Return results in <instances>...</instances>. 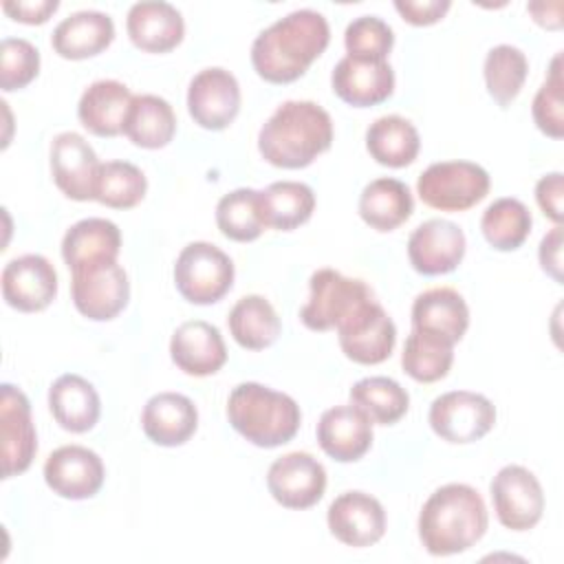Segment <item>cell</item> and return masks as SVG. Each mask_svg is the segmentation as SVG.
I'll list each match as a JSON object with an SVG mask.
<instances>
[{"label": "cell", "mask_w": 564, "mask_h": 564, "mask_svg": "<svg viewBox=\"0 0 564 564\" xmlns=\"http://www.w3.org/2000/svg\"><path fill=\"white\" fill-rule=\"evenodd\" d=\"M328 42L326 18L313 9H295L258 33L251 44V64L264 82L291 84L308 70Z\"/></svg>", "instance_id": "cell-1"}, {"label": "cell", "mask_w": 564, "mask_h": 564, "mask_svg": "<svg viewBox=\"0 0 564 564\" xmlns=\"http://www.w3.org/2000/svg\"><path fill=\"white\" fill-rule=\"evenodd\" d=\"M333 143V119L315 101L291 99L280 104L258 132L262 159L275 167L300 170L311 165Z\"/></svg>", "instance_id": "cell-2"}, {"label": "cell", "mask_w": 564, "mask_h": 564, "mask_svg": "<svg viewBox=\"0 0 564 564\" xmlns=\"http://www.w3.org/2000/svg\"><path fill=\"white\" fill-rule=\"evenodd\" d=\"M482 496L465 482H447L423 502L419 538L430 555H456L471 549L487 531Z\"/></svg>", "instance_id": "cell-3"}, {"label": "cell", "mask_w": 564, "mask_h": 564, "mask_svg": "<svg viewBox=\"0 0 564 564\" xmlns=\"http://www.w3.org/2000/svg\"><path fill=\"white\" fill-rule=\"evenodd\" d=\"M227 419L242 438L269 449L289 443L297 434L302 412L293 397L245 381L229 392Z\"/></svg>", "instance_id": "cell-4"}, {"label": "cell", "mask_w": 564, "mask_h": 564, "mask_svg": "<svg viewBox=\"0 0 564 564\" xmlns=\"http://www.w3.org/2000/svg\"><path fill=\"white\" fill-rule=\"evenodd\" d=\"M176 291L192 304H214L234 284V262L216 245L196 240L181 249L174 262Z\"/></svg>", "instance_id": "cell-5"}, {"label": "cell", "mask_w": 564, "mask_h": 564, "mask_svg": "<svg viewBox=\"0 0 564 564\" xmlns=\"http://www.w3.org/2000/svg\"><path fill=\"white\" fill-rule=\"evenodd\" d=\"M489 174L471 161H441L421 172L419 198L441 212H465L489 194Z\"/></svg>", "instance_id": "cell-6"}, {"label": "cell", "mask_w": 564, "mask_h": 564, "mask_svg": "<svg viewBox=\"0 0 564 564\" xmlns=\"http://www.w3.org/2000/svg\"><path fill=\"white\" fill-rule=\"evenodd\" d=\"M70 295L75 308L93 319L117 317L130 300L128 273L117 260H95L70 269Z\"/></svg>", "instance_id": "cell-7"}, {"label": "cell", "mask_w": 564, "mask_h": 564, "mask_svg": "<svg viewBox=\"0 0 564 564\" xmlns=\"http://www.w3.org/2000/svg\"><path fill=\"white\" fill-rule=\"evenodd\" d=\"M311 293L300 308V319L311 330L337 328L364 302L372 300L370 286L359 278H346L335 269H317L308 280Z\"/></svg>", "instance_id": "cell-8"}, {"label": "cell", "mask_w": 564, "mask_h": 564, "mask_svg": "<svg viewBox=\"0 0 564 564\" xmlns=\"http://www.w3.org/2000/svg\"><path fill=\"white\" fill-rule=\"evenodd\" d=\"M427 421L443 441L465 445L480 441L494 427L496 408L485 394L452 390L432 401Z\"/></svg>", "instance_id": "cell-9"}, {"label": "cell", "mask_w": 564, "mask_h": 564, "mask_svg": "<svg viewBox=\"0 0 564 564\" xmlns=\"http://www.w3.org/2000/svg\"><path fill=\"white\" fill-rule=\"evenodd\" d=\"M491 500L498 522L509 531L533 529L544 511V491L533 471L505 465L491 480Z\"/></svg>", "instance_id": "cell-10"}, {"label": "cell", "mask_w": 564, "mask_h": 564, "mask_svg": "<svg viewBox=\"0 0 564 564\" xmlns=\"http://www.w3.org/2000/svg\"><path fill=\"white\" fill-rule=\"evenodd\" d=\"M337 337L350 361L375 366L392 355L397 328L383 306L372 297L337 326Z\"/></svg>", "instance_id": "cell-11"}, {"label": "cell", "mask_w": 564, "mask_h": 564, "mask_svg": "<svg viewBox=\"0 0 564 564\" xmlns=\"http://www.w3.org/2000/svg\"><path fill=\"white\" fill-rule=\"evenodd\" d=\"M273 500L286 509H308L326 491V469L308 452H289L275 458L267 471Z\"/></svg>", "instance_id": "cell-12"}, {"label": "cell", "mask_w": 564, "mask_h": 564, "mask_svg": "<svg viewBox=\"0 0 564 564\" xmlns=\"http://www.w3.org/2000/svg\"><path fill=\"white\" fill-rule=\"evenodd\" d=\"M187 110L200 128L225 130L240 110L238 79L220 66L198 70L187 88Z\"/></svg>", "instance_id": "cell-13"}, {"label": "cell", "mask_w": 564, "mask_h": 564, "mask_svg": "<svg viewBox=\"0 0 564 564\" xmlns=\"http://www.w3.org/2000/svg\"><path fill=\"white\" fill-rule=\"evenodd\" d=\"M104 463L84 445H62L46 456L44 480L53 494L66 500L93 498L104 485Z\"/></svg>", "instance_id": "cell-14"}, {"label": "cell", "mask_w": 564, "mask_h": 564, "mask_svg": "<svg viewBox=\"0 0 564 564\" xmlns=\"http://www.w3.org/2000/svg\"><path fill=\"white\" fill-rule=\"evenodd\" d=\"M0 430H2V476L11 478L26 471L37 452V434L31 419V403L26 394L11 383H2Z\"/></svg>", "instance_id": "cell-15"}, {"label": "cell", "mask_w": 564, "mask_h": 564, "mask_svg": "<svg viewBox=\"0 0 564 564\" xmlns=\"http://www.w3.org/2000/svg\"><path fill=\"white\" fill-rule=\"evenodd\" d=\"M57 295V271L40 253H24L2 269V297L22 313L44 311Z\"/></svg>", "instance_id": "cell-16"}, {"label": "cell", "mask_w": 564, "mask_h": 564, "mask_svg": "<svg viewBox=\"0 0 564 564\" xmlns=\"http://www.w3.org/2000/svg\"><path fill=\"white\" fill-rule=\"evenodd\" d=\"M465 247V234L456 223L430 218L410 234L408 258L414 271L423 275H443L460 264Z\"/></svg>", "instance_id": "cell-17"}, {"label": "cell", "mask_w": 564, "mask_h": 564, "mask_svg": "<svg viewBox=\"0 0 564 564\" xmlns=\"http://www.w3.org/2000/svg\"><path fill=\"white\" fill-rule=\"evenodd\" d=\"M326 522L341 544L355 549L372 546L386 533L383 505L366 491L339 494L328 507Z\"/></svg>", "instance_id": "cell-18"}, {"label": "cell", "mask_w": 564, "mask_h": 564, "mask_svg": "<svg viewBox=\"0 0 564 564\" xmlns=\"http://www.w3.org/2000/svg\"><path fill=\"white\" fill-rule=\"evenodd\" d=\"M99 159L77 132H59L51 141V174L57 189L73 200H93Z\"/></svg>", "instance_id": "cell-19"}, {"label": "cell", "mask_w": 564, "mask_h": 564, "mask_svg": "<svg viewBox=\"0 0 564 564\" xmlns=\"http://www.w3.org/2000/svg\"><path fill=\"white\" fill-rule=\"evenodd\" d=\"M330 86L341 101L355 108H370L392 95L394 70L388 59H357L346 55L333 68Z\"/></svg>", "instance_id": "cell-20"}, {"label": "cell", "mask_w": 564, "mask_h": 564, "mask_svg": "<svg viewBox=\"0 0 564 564\" xmlns=\"http://www.w3.org/2000/svg\"><path fill=\"white\" fill-rule=\"evenodd\" d=\"M170 357L178 370L192 377H209L227 361V346L220 330L203 319L183 322L170 339Z\"/></svg>", "instance_id": "cell-21"}, {"label": "cell", "mask_w": 564, "mask_h": 564, "mask_svg": "<svg viewBox=\"0 0 564 564\" xmlns=\"http://www.w3.org/2000/svg\"><path fill=\"white\" fill-rule=\"evenodd\" d=\"M317 443L337 463L359 460L372 445V421L352 403L328 408L317 423Z\"/></svg>", "instance_id": "cell-22"}, {"label": "cell", "mask_w": 564, "mask_h": 564, "mask_svg": "<svg viewBox=\"0 0 564 564\" xmlns=\"http://www.w3.org/2000/svg\"><path fill=\"white\" fill-rule=\"evenodd\" d=\"M130 42L145 53H167L185 35V22L176 7L161 0L134 2L126 18Z\"/></svg>", "instance_id": "cell-23"}, {"label": "cell", "mask_w": 564, "mask_h": 564, "mask_svg": "<svg viewBox=\"0 0 564 564\" xmlns=\"http://www.w3.org/2000/svg\"><path fill=\"white\" fill-rule=\"evenodd\" d=\"M141 427L152 443L176 447L194 436L198 427V410L185 394L159 392L145 401Z\"/></svg>", "instance_id": "cell-24"}, {"label": "cell", "mask_w": 564, "mask_h": 564, "mask_svg": "<svg viewBox=\"0 0 564 564\" xmlns=\"http://www.w3.org/2000/svg\"><path fill=\"white\" fill-rule=\"evenodd\" d=\"M132 93L117 79H97L79 97L77 117L95 137H117L123 132L132 104Z\"/></svg>", "instance_id": "cell-25"}, {"label": "cell", "mask_w": 564, "mask_h": 564, "mask_svg": "<svg viewBox=\"0 0 564 564\" xmlns=\"http://www.w3.org/2000/svg\"><path fill=\"white\" fill-rule=\"evenodd\" d=\"M48 410L59 427L73 434H84L99 421L101 401L88 379L66 372L59 375L48 388Z\"/></svg>", "instance_id": "cell-26"}, {"label": "cell", "mask_w": 564, "mask_h": 564, "mask_svg": "<svg viewBox=\"0 0 564 564\" xmlns=\"http://www.w3.org/2000/svg\"><path fill=\"white\" fill-rule=\"evenodd\" d=\"M115 40L112 18L104 11H77L64 18L51 35L53 51L64 59L95 57Z\"/></svg>", "instance_id": "cell-27"}, {"label": "cell", "mask_w": 564, "mask_h": 564, "mask_svg": "<svg viewBox=\"0 0 564 564\" xmlns=\"http://www.w3.org/2000/svg\"><path fill=\"white\" fill-rule=\"evenodd\" d=\"M469 326V308L463 295L449 286H434L416 295L412 304V328L427 330L456 344Z\"/></svg>", "instance_id": "cell-28"}, {"label": "cell", "mask_w": 564, "mask_h": 564, "mask_svg": "<svg viewBox=\"0 0 564 564\" xmlns=\"http://www.w3.org/2000/svg\"><path fill=\"white\" fill-rule=\"evenodd\" d=\"M359 216L377 231H392L403 225L414 212L410 187L390 176L370 181L359 194Z\"/></svg>", "instance_id": "cell-29"}, {"label": "cell", "mask_w": 564, "mask_h": 564, "mask_svg": "<svg viewBox=\"0 0 564 564\" xmlns=\"http://www.w3.org/2000/svg\"><path fill=\"white\" fill-rule=\"evenodd\" d=\"M119 251L121 231L106 218L77 220L62 238V258L68 269L95 260H117Z\"/></svg>", "instance_id": "cell-30"}, {"label": "cell", "mask_w": 564, "mask_h": 564, "mask_svg": "<svg viewBox=\"0 0 564 564\" xmlns=\"http://www.w3.org/2000/svg\"><path fill=\"white\" fill-rule=\"evenodd\" d=\"M419 148V132L405 117L383 115L366 130V150L379 165L405 167L416 159Z\"/></svg>", "instance_id": "cell-31"}, {"label": "cell", "mask_w": 564, "mask_h": 564, "mask_svg": "<svg viewBox=\"0 0 564 564\" xmlns=\"http://www.w3.org/2000/svg\"><path fill=\"white\" fill-rule=\"evenodd\" d=\"M176 132V115L172 106L159 95H134L123 134L139 148H165Z\"/></svg>", "instance_id": "cell-32"}, {"label": "cell", "mask_w": 564, "mask_h": 564, "mask_svg": "<svg viewBox=\"0 0 564 564\" xmlns=\"http://www.w3.org/2000/svg\"><path fill=\"white\" fill-rule=\"evenodd\" d=\"M227 324H229V333L236 339V344L247 350L269 348L282 330L275 308L262 295L240 297L231 306Z\"/></svg>", "instance_id": "cell-33"}, {"label": "cell", "mask_w": 564, "mask_h": 564, "mask_svg": "<svg viewBox=\"0 0 564 564\" xmlns=\"http://www.w3.org/2000/svg\"><path fill=\"white\" fill-rule=\"evenodd\" d=\"M264 227L291 231L304 225L315 209V194L300 181H275L260 192Z\"/></svg>", "instance_id": "cell-34"}, {"label": "cell", "mask_w": 564, "mask_h": 564, "mask_svg": "<svg viewBox=\"0 0 564 564\" xmlns=\"http://www.w3.org/2000/svg\"><path fill=\"white\" fill-rule=\"evenodd\" d=\"M454 361V344L441 335L412 328L403 344L401 366L419 383H434L447 377Z\"/></svg>", "instance_id": "cell-35"}, {"label": "cell", "mask_w": 564, "mask_h": 564, "mask_svg": "<svg viewBox=\"0 0 564 564\" xmlns=\"http://www.w3.org/2000/svg\"><path fill=\"white\" fill-rule=\"evenodd\" d=\"M531 212L529 207L511 196L496 198L480 218V229L485 240L498 251H513L531 234Z\"/></svg>", "instance_id": "cell-36"}, {"label": "cell", "mask_w": 564, "mask_h": 564, "mask_svg": "<svg viewBox=\"0 0 564 564\" xmlns=\"http://www.w3.org/2000/svg\"><path fill=\"white\" fill-rule=\"evenodd\" d=\"M350 403L372 423L392 425L410 408V397L399 381L390 377H364L350 388Z\"/></svg>", "instance_id": "cell-37"}, {"label": "cell", "mask_w": 564, "mask_h": 564, "mask_svg": "<svg viewBox=\"0 0 564 564\" xmlns=\"http://www.w3.org/2000/svg\"><path fill=\"white\" fill-rule=\"evenodd\" d=\"M216 225L220 234L236 242H251L264 231V218L260 209V192L251 187H238L225 194L216 205Z\"/></svg>", "instance_id": "cell-38"}, {"label": "cell", "mask_w": 564, "mask_h": 564, "mask_svg": "<svg viewBox=\"0 0 564 564\" xmlns=\"http://www.w3.org/2000/svg\"><path fill=\"white\" fill-rule=\"evenodd\" d=\"M145 189L148 178L134 163L106 161L97 170L93 200L112 209H130L143 200Z\"/></svg>", "instance_id": "cell-39"}, {"label": "cell", "mask_w": 564, "mask_h": 564, "mask_svg": "<svg viewBox=\"0 0 564 564\" xmlns=\"http://www.w3.org/2000/svg\"><path fill=\"white\" fill-rule=\"evenodd\" d=\"M529 73L527 55L511 44H498L489 48L482 66L487 93L498 106H509L522 90Z\"/></svg>", "instance_id": "cell-40"}, {"label": "cell", "mask_w": 564, "mask_h": 564, "mask_svg": "<svg viewBox=\"0 0 564 564\" xmlns=\"http://www.w3.org/2000/svg\"><path fill=\"white\" fill-rule=\"evenodd\" d=\"M348 57L383 62L394 46V33L388 22L377 15H359L344 31Z\"/></svg>", "instance_id": "cell-41"}, {"label": "cell", "mask_w": 564, "mask_h": 564, "mask_svg": "<svg viewBox=\"0 0 564 564\" xmlns=\"http://www.w3.org/2000/svg\"><path fill=\"white\" fill-rule=\"evenodd\" d=\"M40 73V51L22 37H4L0 42V88L20 90Z\"/></svg>", "instance_id": "cell-42"}, {"label": "cell", "mask_w": 564, "mask_h": 564, "mask_svg": "<svg viewBox=\"0 0 564 564\" xmlns=\"http://www.w3.org/2000/svg\"><path fill=\"white\" fill-rule=\"evenodd\" d=\"M562 55L557 53L551 62L549 77L538 88L531 106V115L535 126L551 139L564 137V108H562V70H560Z\"/></svg>", "instance_id": "cell-43"}, {"label": "cell", "mask_w": 564, "mask_h": 564, "mask_svg": "<svg viewBox=\"0 0 564 564\" xmlns=\"http://www.w3.org/2000/svg\"><path fill=\"white\" fill-rule=\"evenodd\" d=\"M449 0H394V9L405 22L414 26H427L438 22L449 11Z\"/></svg>", "instance_id": "cell-44"}, {"label": "cell", "mask_w": 564, "mask_h": 564, "mask_svg": "<svg viewBox=\"0 0 564 564\" xmlns=\"http://www.w3.org/2000/svg\"><path fill=\"white\" fill-rule=\"evenodd\" d=\"M562 192H564V178L562 172H551L542 176L535 183V200L546 218H551L555 225H562Z\"/></svg>", "instance_id": "cell-45"}, {"label": "cell", "mask_w": 564, "mask_h": 564, "mask_svg": "<svg viewBox=\"0 0 564 564\" xmlns=\"http://www.w3.org/2000/svg\"><path fill=\"white\" fill-rule=\"evenodd\" d=\"M59 2L57 0H4L2 11L24 24H44L55 11Z\"/></svg>", "instance_id": "cell-46"}, {"label": "cell", "mask_w": 564, "mask_h": 564, "mask_svg": "<svg viewBox=\"0 0 564 564\" xmlns=\"http://www.w3.org/2000/svg\"><path fill=\"white\" fill-rule=\"evenodd\" d=\"M538 258L542 269L555 280L562 282V225H555L544 238L540 240Z\"/></svg>", "instance_id": "cell-47"}, {"label": "cell", "mask_w": 564, "mask_h": 564, "mask_svg": "<svg viewBox=\"0 0 564 564\" xmlns=\"http://www.w3.org/2000/svg\"><path fill=\"white\" fill-rule=\"evenodd\" d=\"M560 2H531L527 4V11L533 15V20L540 26L546 29H560L562 26V18H560Z\"/></svg>", "instance_id": "cell-48"}]
</instances>
